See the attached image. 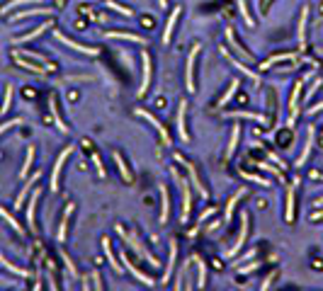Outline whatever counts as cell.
I'll list each match as a JSON object with an SVG mask.
<instances>
[{
	"mask_svg": "<svg viewBox=\"0 0 323 291\" xmlns=\"http://www.w3.org/2000/svg\"><path fill=\"white\" fill-rule=\"evenodd\" d=\"M71 214H73V204H68V206H66V211H63V218H61L59 233H56V240H59V243H63V240H66V228H68V218H71Z\"/></svg>",
	"mask_w": 323,
	"mask_h": 291,
	"instance_id": "44dd1931",
	"label": "cell"
},
{
	"mask_svg": "<svg viewBox=\"0 0 323 291\" xmlns=\"http://www.w3.org/2000/svg\"><path fill=\"white\" fill-rule=\"evenodd\" d=\"M83 291H90V279H83Z\"/></svg>",
	"mask_w": 323,
	"mask_h": 291,
	"instance_id": "6f0895ef",
	"label": "cell"
},
{
	"mask_svg": "<svg viewBox=\"0 0 323 291\" xmlns=\"http://www.w3.org/2000/svg\"><path fill=\"white\" fill-rule=\"evenodd\" d=\"M0 216H2V218H5V221H7V223H10L12 228H15V231L20 233V235H25V228H22V226H20V223H17V221H15V218H12V216H10L7 211H5V209H0Z\"/></svg>",
	"mask_w": 323,
	"mask_h": 291,
	"instance_id": "8d00e7d4",
	"label": "cell"
},
{
	"mask_svg": "<svg viewBox=\"0 0 323 291\" xmlns=\"http://www.w3.org/2000/svg\"><path fill=\"white\" fill-rule=\"evenodd\" d=\"M117 231H119V235H121V238H124V240L129 243V248H134V250H136V253H139V255L144 257V260H148V264H151V267H161V262L156 260V255H151V253H148L146 248L141 245V240L136 238V233L126 231L124 226H117Z\"/></svg>",
	"mask_w": 323,
	"mask_h": 291,
	"instance_id": "6da1fadb",
	"label": "cell"
},
{
	"mask_svg": "<svg viewBox=\"0 0 323 291\" xmlns=\"http://www.w3.org/2000/svg\"><path fill=\"white\" fill-rule=\"evenodd\" d=\"M200 54V46H192V51L187 54V63H185V85L187 92H195V61Z\"/></svg>",
	"mask_w": 323,
	"mask_h": 291,
	"instance_id": "277c9868",
	"label": "cell"
},
{
	"mask_svg": "<svg viewBox=\"0 0 323 291\" xmlns=\"http://www.w3.org/2000/svg\"><path fill=\"white\" fill-rule=\"evenodd\" d=\"M248 233H250V214H248V211H243V214H241V233H238L236 243L231 245V248H229V257L238 255V250L245 245V238H248Z\"/></svg>",
	"mask_w": 323,
	"mask_h": 291,
	"instance_id": "7a4b0ae2",
	"label": "cell"
},
{
	"mask_svg": "<svg viewBox=\"0 0 323 291\" xmlns=\"http://www.w3.org/2000/svg\"><path fill=\"white\" fill-rule=\"evenodd\" d=\"M34 291H39V287H37V289H34Z\"/></svg>",
	"mask_w": 323,
	"mask_h": 291,
	"instance_id": "94428289",
	"label": "cell"
},
{
	"mask_svg": "<svg viewBox=\"0 0 323 291\" xmlns=\"http://www.w3.org/2000/svg\"><path fill=\"white\" fill-rule=\"evenodd\" d=\"M121 262H124V267H126V269H129V272H131V274L141 282V284H146V287H153V284H156V279H153V277H148V274H144V272H141L134 262L129 260V255H126V253H121Z\"/></svg>",
	"mask_w": 323,
	"mask_h": 291,
	"instance_id": "ba28073f",
	"label": "cell"
},
{
	"mask_svg": "<svg viewBox=\"0 0 323 291\" xmlns=\"http://www.w3.org/2000/svg\"><path fill=\"white\" fill-rule=\"evenodd\" d=\"M238 136H241V129H238V124H236L234 129H231V139H229V148H226V158H231L236 153V146H238Z\"/></svg>",
	"mask_w": 323,
	"mask_h": 291,
	"instance_id": "f546056e",
	"label": "cell"
},
{
	"mask_svg": "<svg viewBox=\"0 0 323 291\" xmlns=\"http://www.w3.org/2000/svg\"><path fill=\"white\" fill-rule=\"evenodd\" d=\"M234 116H245V119H253V121H265L263 114H253V112H234Z\"/></svg>",
	"mask_w": 323,
	"mask_h": 291,
	"instance_id": "bcb514c9",
	"label": "cell"
},
{
	"mask_svg": "<svg viewBox=\"0 0 323 291\" xmlns=\"http://www.w3.org/2000/svg\"><path fill=\"white\" fill-rule=\"evenodd\" d=\"M136 114H139V116H144V119H146L148 124H151V126H153V129H156V131L161 134V139H163V144H168V146H170V136H168V131H165V126H163V124H161V121H158L156 116L151 114V112H146V109H141V107L136 109Z\"/></svg>",
	"mask_w": 323,
	"mask_h": 291,
	"instance_id": "30bf717a",
	"label": "cell"
},
{
	"mask_svg": "<svg viewBox=\"0 0 323 291\" xmlns=\"http://www.w3.org/2000/svg\"><path fill=\"white\" fill-rule=\"evenodd\" d=\"M37 202H39V189H34V194H32V199H30V206H27V223H30L32 231L37 228V226H34V218H37Z\"/></svg>",
	"mask_w": 323,
	"mask_h": 291,
	"instance_id": "7402d4cb",
	"label": "cell"
},
{
	"mask_svg": "<svg viewBox=\"0 0 323 291\" xmlns=\"http://www.w3.org/2000/svg\"><path fill=\"white\" fill-rule=\"evenodd\" d=\"M321 109H323V102H319L316 107H311V109H309V114H314V112H321Z\"/></svg>",
	"mask_w": 323,
	"mask_h": 291,
	"instance_id": "11a10c76",
	"label": "cell"
},
{
	"mask_svg": "<svg viewBox=\"0 0 323 291\" xmlns=\"http://www.w3.org/2000/svg\"><path fill=\"white\" fill-rule=\"evenodd\" d=\"M30 2H39V0H12V2H7V5L2 7V15L12 12V10H15V7H20V5H30Z\"/></svg>",
	"mask_w": 323,
	"mask_h": 291,
	"instance_id": "74e56055",
	"label": "cell"
},
{
	"mask_svg": "<svg viewBox=\"0 0 323 291\" xmlns=\"http://www.w3.org/2000/svg\"><path fill=\"white\" fill-rule=\"evenodd\" d=\"M107 36H112V39H126V41H136V44H146L144 36L131 34V32H107Z\"/></svg>",
	"mask_w": 323,
	"mask_h": 291,
	"instance_id": "4316f807",
	"label": "cell"
},
{
	"mask_svg": "<svg viewBox=\"0 0 323 291\" xmlns=\"http://www.w3.org/2000/svg\"><path fill=\"white\" fill-rule=\"evenodd\" d=\"M272 279H275V274L265 277V279H263V287H260V291H270V284H272Z\"/></svg>",
	"mask_w": 323,
	"mask_h": 291,
	"instance_id": "f5cc1de1",
	"label": "cell"
},
{
	"mask_svg": "<svg viewBox=\"0 0 323 291\" xmlns=\"http://www.w3.org/2000/svg\"><path fill=\"white\" fill-rule=\"evenodd\" d=\"M221 54H224V58H226V61H231V63H234L236 68H238V71H241V73H245V75H248V78H253V80H258V75H255V73H253V71H250V68H245V66H243V63H238V61H236V58L231 56V51H229V49H226V46H224V49H221Z\"/></svg>",
	"mask_w": 323,
	"mask_h": 291,
	"instance_id": "603a6c76",
	"label": "cell"
},
{
	"mask_svg": "<svg viewBox=\"0 0 323 291\" xmlns=\"http://www.w3.org/2000/svg\"><path fill=\"white\" fill-rule=\"evenodd\" d=\"M37 180H39V175H32V180H30V182H27V184H25V189H22V192H20V194H17V199H15V206H17V209H20V206H22V204H25V197H27V194H30L32 184H34V182H37Z\"/></svg>",
	"mask_w": 323,
	"mask_h": 291,
	"instance_id": "1f68e13d",
	"label": "cell"
},
{
	"mask_svg": "<svg viewBox=\"0 0 323 291\" xmlns=\"http://www.w3.org/2000/svg\"><path fill=\"white\" fill-rule=\"evenodd\" d=\"M102 250H105V257H107L110 264H112V269H115V272H121V269H124V264L117 262V257H115V253H112V248H110V240H107V238L102 240Z\"/></svg>",
	"mask_w": 323,
	"mask_h": 291,
	"instance_id": "cb8c5ba5",
	"label": "cell"
},
{
	"mask_svg": "<svg viewBox=\"0 0 323 291\" xmlns=\"http://www.w3.org/2000/svg\"><path fill=\"white\" fill-rule=\"evenodd\" d=\"M161 199H163L161 223H168V216H170V194H168V187H165V184H161Z\"/></svg>",
	"mask_w": 323,
	"mask_h": 291,
	"instance_id": "d6986e66",
	"label": "cell"
},
{
	"mask_svg": "<svg viewBox=\"0 0 323 291\" xmlns=\"http://www.w3.org/2000/svg\"><path fill=\"white\" fill-rule=\"evenodd\" d=\"M195 262H197V284L204 289L206 287V264L202 260H197V257H195Z\"/></svg>",
	"mask_w": 323,
	"mask_h": 291,
	"instance_id": "836d02e7",
	"label": "cell"
},
{
	"mask_svg": "<svg viewBox=\"0 0 323 291\" xmlns=\"http://www.w3.org/2000/svg\"><path fill=\"white\" fill-rule=\"evenodd\" d=\"M255 168H260V170H267V173H272V175H277L280 180H284V175L280 173L275 165H270V163H255Z\"/></svg>",
	"mask_w": 323,
	"mask_h": 291,
	"instance_id": "7bdbcfd3",
	"label": "cell"
},
{
	"mask_svg": "<svg viewBox=\"0 0 323 291\" xmlns=\"http://www.w3.org/2000/svg\"><path fill=\"white\" fill-rule=\"evenodd\" d=\"M284 216H287V223L294 221V184L287 187V204H284Z\"/></svg>",
	"mask_w": 323,
	"mask_h": 291,
	"instance_id": "484cf974",
	"label": "cell"
},
{
	"mask_svg": "<svg viewBox=\"0 0 323 291\" xmlns=\"http://www.w3.org/2000/svg\"><path fill=\"white\" fill-rule=\"evenodd\" d=\"M158 2H161V7H165V5H168V0H158Z\"/></svg>",
	"mask_w": 323,
	"mask_h": 291,
	"instance_id": "680465c9",
	"label": "cell"
},
{
	"mask_svg": "<svg viewBox=\"0 0 323 291\" xmlns=\"http://www.w3.org/2000/svg\"><path fill=\"white\" fill-rule=\"evenodd\" d=\"M175 260H177V240H170V257H168V267L163 272V282L161 284H168V279H170V274L175 269Z\"/></svg>",
	"mask_w": 323,
	"mask_h": 291,
	"instance_id": "9a60e30c",
	"label": "cell"
},
{
	"mask_svg": "<svg viewBox=\"0 0 323 291\" xmlns=\"http://www.w3.org/2000/svg\"><path fill=\"white\" fill-rule=\"evenodd\" d=\"M321 85H323V80H321V78H316V80L311 83V87L306 90V95H304V100H311V97H314V92H316V90H319V87H321Z\"/></svg>",
	"mask_w": 323,
	"mask_h": 291,
	"instance_id": "f6af8a7d",
	"label": "cell"
},
{
	"mask_svg": "<svg viewBox=\"0 0 323 291\" xmlns=\"http://www.w3.org/2000/svg\"><path fill=\"white\" fill-rule=\"evenodd\" d=\"M61 257H63V262H66V267H68V272H71V274L76 277L78 272H76V264H73V260L68 257V253H61Z\"/></svg>",
	"mask_w": 323,
	"mask_h": 291,
	"instance_id": "7dc6e473",
	"label": "cell"
},
{
	"mask_svg": "<svg viewBox=\"0 0 323 291\" xmlns=\"http://www.w3.org/2000/svg\"><path fill=\"white\" fill-rule=\"evenodd\" d=\"M0 262H2V267H7L10 272H15V274H20V277H30V272H27V269H20V267H15L12 262H7L5 257H0Z\"/></svg>",
	"mask_w": 323,
	"mask_h": 291,
	"instance_id": "60d3db41",
	"label": "cell"
},
{
	"mask_svg": "<svg viewBox=\"0 0 323 291\" xmlns=\"http://www.w3.org/2000/svg\"><path fill=\"white\" fill-rule=\"evenodd\" d=\"M314 126H309V139H306V146H304V150H301V155L296 158V168H304V163L309 160V155H311V146H314Z\"/></svg>",
	"mask_w": 323,
	"mask_h": 291,
	"instance_id": "e0dca14e",
	"label": "cell"
},
{
	"mask_svg": "<svg viewBox=\"0 0 323 291\" xmlns=\"http://www.w3.org/2000/svg\"><path fill=\"white\" fill-rule=\"evenodd\" d=\"M63 2H66V0H59V5H63Z\"/></svg>",
	"mask_w": 323,
	"mask_h": 291,
	"instance_id": "91938a15",
	"label": "cell"
},
{
	"mask_svg": "<svg viewBox=\"0 0 323 291\" xmlns=\"http://www.w3.org/2000/svg\"><path fill=\"white\" fill-rule=\"evenodd\" d=\"M49 289H51V291H59V287H56V282H54L51 277H49Z\"/></svg>",
	"mask_w": 323,
	"mask_h": 291,
	"instance_id": "9f6ffc18",
	"label": "cell"
},
{
	"mask_svg": "<svg viewBox=\"0 0 323 291\" xmlns=\"http://www.w3.org/2000/svg\"><path fill=\"white\" fill-rule=\"evenodd\" d=\"M238 10H241V15H243V20H245V22H248V25L253 27L255 22H253V17H250V12H248V2H245V0H238Z\"/></svg>",
	"mask_w": 323,
	"mask_h": 291,
	"instance_id": "f35d334b",
	"label": "cell"
},
{
	"mask_svg": "<svg viewBox=\"0 0 323 291\" xmlns=\"http://www.w3.org/2000/svg\"><path fill=\"white\" fill-rule=\"evenodd\" d=\"M243 177H245V180H253V182H258V184L270 187V180H265V177H260V175H253V173H245V170H243Z\"/></svg>",
	"mask_w": 323,
	"mask_h": 291,
	"instance_id": "ee69618b",
	"label": "cell"
},
{
	"mask_svg": "<svg viewBox=\"0 0 323 291\" xmlns=\"http://www.w3.org/2000/svg\"><path fill=\"white\" fill-rule=\"evenodd\" d=\"M272 0H260V15H267V7H270Z\"/></svg>",
	"mask_w": 323,
	"mask_h": 291,
	"instance_id": "db71d44e",
	"label": "cell"
},
{
	"mask_svg": "<svg viewBox=\"0 0 323 291\" xmlns=\"http://www.w3.org/2000/svg\"><path fill=\"white\" fill-rule=\"evenodd\" d=\"M92 163H95V168H97V173L100 175H105V168H102V163H100V155L92 150Z\"/></svg>",
	"mask_w": 323,
	"mask_h": 291,
	"instance_id": "816d5d0a",
	"label": "cell"
},
{
	"mask_svg": "<svg viewBox=\"0 0 323 291\" xmlns=\"http://www.w3.org/2000/svg\"><path fill=\"white\" fill-rule=\"evenodd\" d=\"M51 12H54L51 7L37 5V7H32V10H22V12H15V15H12V20L17 22V20H25V17H34V15H51Z\"/></svg>",
	"mask_w": 323,
	"mask_h": 291,
	"instance_id": "2e32d148",
	"label": "cell"
},
{
	"mask_svg": "<svg viewBox=\"0 0 323 291\" xmlns=\"http://www.w3.org/2000/svg\"><path fill=\"white\" fill-rule=\"evenodd\" d=\"M49 107H51V114H54V121H56L59 131L68 134V126L63 124V119H61V114H59V105H56V97H49Z\"/></svg>",
	"mask_w": 323,
	"mask_h": 291,
	"instance_id": "83f0119b",
	"label": "cell"
},
{
	"mask_svg": "<svg viewBox=\"0 0 323 291\" xmlns=\"http://www.w3.org/2000/svg\"><path fill=\"white\" fill-rule=\"evenodd\" d=\"M182 291H195V284H192V277H190V269H187V277L182 279Z\"/></svg>",
	"mask_w": 323,
	"mask_h": 291,
	"instance_id": "681fc988",
	"label": "cell"
},
{
	"mask_svg": "<svg viewBox=\"0 0 323 291\" xmlns=\"http://www.w3.org/2000/svg\"><path fill=\"white\" fill-rule=\"evenodd\" d=\"M56 34V39H59L61 44H66L68 49H73V51H78V54H85V56H97V49H92V46H85V44H78V41H71L66 34H61V32H54Z\"/></svg>",
	"mask_w": 323,
	"mask_h": 291,
	"instance_id": "52a82bcc",
	"label": "cell"
},
{
	"mask_svg": "<svg viewBox=\"0 0 323 291\" xmlns=\"http://www.w3.org/2000/svg\"><path fill=\"white\" fill-rule=\"evenodd\" d=\"M107 7L119 12V15H124V17H134V10H131V7H124V5H117V2H107Z\"/></svg>",
	"mask_w": 323,
	"mask_h": 291,
	"instance_id": "d590c367",
	"label": "cell"
},
{
	"mask_svg": "<svg viewBox=\"0 0 323 291\" xmlns=\"http://www.w3.org/2000/svg\"><path fill=\"white\" fill-rule=\"evenodd\" d=\"M115 163H117V168H119V175H121V180L131 184V180H134V175H131V170L126 168V163H124V158H121L119 153H115Z\"/></svg>",
	"mask_w": 323,
	"mask_h": 291,
	"instance_id": "f1b7e54d",
	"label": "cell"
},
{
	"mask_svg": "<svg viewBox=\"0 0 323 291\" xmlns=\"http://www.w3.org/2000/svg\"><path fill=\"white\" fill-rule=\"evenodd\" d=\"M141 63H144V80H141V87H139V95H146L148 87H151V78H153V61H151L148 51H144Z\"/></svg>",
	"mask_w": 323,
	"mask_h": 291,
	"instance_id": "9c48e42d",
	"label": "cell"
},
{
	"mask_svg": "<svg viewBox=\"0 0 323 291\" xmlns=\"http://www.w3.org/2000/svg\"><path fill=\"white\" fill-rule=\"evenodd\" d=\"M185 112H187V102L182 100L180 107H177V134H180V141H190V134H187V126H185Z\"/></svg>",
	"mask_w": 323,
	"mask_h": 291,
	"instance_id": "7c38bea8",
	"label": "cell"
},
{
	"mask_svg": "<svg viewBox=\"0 0 323 291\" xmlns=\"http://www.w3.org/2000/svg\"><path fill=\"white\" fill-rule=\"evenodd\" d=\"M46 29H51V22H44V25H39V27H34L30 34H25V36H17L15 39V44H25V41H32V39H37L39 34H44Z\"/></svg>",
	"mask_w": 323,
	"mask_h": 291,
	"instance_id": "ffe728a7",
	"label": "cell"
},
{
	"mask_svg": "<svg viewBox=\"0 0 323 291\" xmlns=\"http://www.w3.org/2000/svg\"><path fill=\"white\" fill-rule=\"evenodd\" d=\"M177 17H180V7H175V10L170 12V17H168V22H165V29H163V44H165V46H168V41L173 39V32H175Z\"/></svg>",
	"mask_w": 323,
	"mask_h": 291,
	"instance_id": "5bb4252c",
	"label": "cell"
},
{
	"mask_svg": "<svg viewBox=\"0 0 323 291\" xmlns=\"http://www.w3.org/2000/svg\"><path fill=\"white\" fill-rule=\"evenodd\" d=\"M15 61H17V66L27 68V71H32V73H46V68H44V66H37V63H32V61H25L22 56H15Z\"/></svg>",
	"mask_w": 323,
	"mask_h": 291,
	"instance_id": "4dcf8cb0",
	"label": "cell"
},
{
	"mask_svg": "<svg viewBox=\"0 0 323 291\" xmlns=\"http://www.w3.org/2000/svg\"><path fill=\"white\" fill-rule=\"evenodd\" d=\"M301 87H304V80H299L292 90V97H289V124H294V119H296V112H299V97H301Z\"/></svg>",
	"mask_w": 323,
	"mask_h": 291,
	"instance_id": "4fadbf2b",
	"label": "cell"
},
{
	"mask_svg": "<svg viewBox=\"0 0 323 291\" xmlns=\"http://www.w3.org/2000/svg\"><path fill=\"white\" fill-rule=\"evenodd\" d=\"M226 41L231 44V49H236V54H238V56H241V58H245L248 63H253V61H255L250 51H245V46H241V44H238V39H236L234 29H226Z\"/></svg>",
	"mask_w": 323,
	"mask_h": 291,
	"instance_id": "8fae6325",
	"label": "cell"
},
{
	"mask_svg": "<svg viewBox=\"0 0 323 291\" xmlns=\"http://www.w3.org/2000/svg\"><path fill=\"white\" fill-rule=\"evenodd\" d=\"M236 90H238V80H231V85H229V90L221 95V100H219V105H216V107H226V102H229V100L236 95Z\"/></svg>",
	"mask_w": 323,
	"mask_h": 291,
	"instance_id": "d6a6232c",
	"label": "cell"
},
{
	"mask_svg": "<svg viewBox=\"0 0 323 291\" xmlns=\"http://www.w3.org/2000/svg\"><path fill=\"white\" fill-rule=\"evenodd\" d=\"M177 160H180V163H182V165H185V170H187V175H190V184H192V187H195V189H197V192H200V194H202V197H204L206 199V194H209V192H206V187L204 184H202V180H200V173H197V168H195V163H190V160H185V158H182V155H175Z\"/></svg>",
	"mask_w": 323,
	"mask_h": 291,
	"instance_id": "3957f363",
	"label": "cell"
},
{
	"mask_svg": "<svg viewBox=\"0 0 323 291\" xmlns=\"http://www.w3.org/2000/svg\"><path fill=\"white\" fill-rule=\"evenodd\" d=\"M32 160H34V146H30V148H27V158H25V165H22V177H25V175L30 173V168H32Z\"/></svg>",
	"mask_w": 323,
	"mask_h": 291,
	"instance_id": "ab89813d",
	"label": "cell"
},
{
	"mask_svg": "<svg viewBox=\"0 0 323 291\" xmlns=\"http://www.w3.org/2000/svg\"><path fill=\"white\" fill-rule=\"evenodd\" d=\"M175 175V180L180 182V187H182V221H187L190 218V214H192V192H190V184H187V180H180V175L173 170Z\"/></svg>",
	"mask_w": 323,
	"mask_h": 291,
	"instance_id": "5b68a950",
	"label": "cell"
},
{
	"mask_svg": "<svg viewBox=\"0 0 323 291\" xmlns=\"http://www.w3.org/2000/svg\"><path fill=\"white\" fill-rule=\"evenodd\" d=\"M71 150H73V146L63 148V150L59 153V158H56V163H54V168H51V192H56V189H59V175H61V168H63L66 158L71 155Z\"/></svg>",
	"mask_w": 323,
	"mask_h": 291,
	"instance_id": "8992f818",
	"label": "cell"
},
{
	"mask_svg": "<svg viewBox=\"0 0 323 291\" xmlns=\"http://www.w3.org/2000/svg\"><path fill=\"white\" fill-rule=\"evenodd\" d=\"M10 102H12V85H7L5 90V100H2V107H0V114H5L10 109Z\"/></svg>",
	"mask_w": 323,
	"mask_h": 291,
	"instance_id": "b9f144b4",
	"label": "cell"
},
{
	"mask_svg": "<svg viewBox=\"0 0 323 291\" xmlns=\"http://www.w3.org/2000/svg\"><path fill=\"white\" fill-rule=\"evenodd\" d=\"M241 197H245V189H238V192H236L234 197L229 199V204H226V209H224V223H226V226L231 223V216H234V209H236V204H238V199H241Z\"/></svg>",
	"mask_w": 323,
	"mask_h": 291,
	"instance_id": "ac0fdd59",
	"label": "cell"
},
{
	"mask_svg": "<svg viewBox=\"0 0 323 291\" xmlns=\"http://www.w3.org/2000/svg\"><path fill=\"white\" fill-rule=\"evenodd\" d=\"M309 5H304L301 7V20H299V41H301V46L306 44V22H309Z\"/></svg>",
	"mask_w": 323,
	"mask_h": 291,
	"instance_id": "d4e9b609",
	"label": "cell"
},
{
	"mask_svg": "<svg viewBox=\"0 0 323 291\" xmlns=\"http://www.w3.org/2000/svg\"><path fill=\"white\" fill-rule=\"evenodd\" d=\"M92 284H95V291H105L102 289V277H100V272H92Z\"/></svg>",
	"mask_w": 323,
	"mask_h": 291,
	"instance_id": "f907efd6",
	"label": "cell"
},
{
	"mask_svg": "<svg viewBox=\"0 0 323 291\" xmlns=\"http://www.w3.org/2000/svg\"><path fill=\"white\" fill-rule=\"evenodd\" d=\"M287 58H294V54H275L272 58H267V61H263L260 63V71H265V68H270L272 63H280V61H287Z\"/></svg>",
	"mask_w": 323,
	"mask_h": 291,
	"instance_id": "e575fe53",
	"label": "cell"
},
{
	"mask_svg": "<svg viewBox=\"0 0 323 291\" xmlns=\"http://www.w3.org/2000/svg\"><path fill=\"white\" fill-rule=\"evenodd\" d=\"M22 124V119H12V121H5V124H0V134H5L7 129H12V126H20Z\"/></svg>",
	"mask_w": 323,
	"mask_h": 291,
	"instance_id": "c3c4849f",
	"label": "cell"
}]
</instances>
